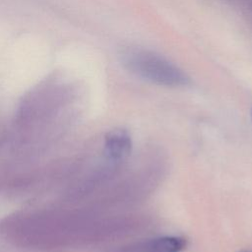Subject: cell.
Segmentation results:
<instances>
[{"label": "cell", "instance_id": "1", "mask_svg": "<svg viewBox=\"0 0 252 252\" xmlns=\"http://www.w3.org/2000/svg\"><path fill=\"white\" fill-rule=\"evenodd\" d=\"M124 67L135 76L165 87H182L189 82L187 76L174 64L145 49H128L122 54Z\"/></svg>", "mask_w": 252, "mask_h": 252}, {"label": "cell", "instance_id": "3", "mask_svg": "<svg viewBox=\"0 0 252 252\" xmlns=\"http://www.w3.org/2000/svg\"><path fill=\"white\" fill-rule=\"evenodd\" d=\"M104 148L109 159L115 162L121 161L130 155L132 148L131 136L124 129H114L105 136Z\"/></svg>", "mask_w": 252, "mask_h": 252}, {"label": "cell", "instance_id": "2", "mask_svg": "<svg viewBox=\"0 0 252 252\" xmlns=\"http://www.w3.org/2000/svg\"><path fill=\"white\" fill-rule=\"evenodd\" d=\"M186 246L187 241L183 237L162 236L129 245L123 252H182Z\"/></svg>", "mask_w": 252, "mask_h": 252}, {"label": "cell", "instance_id": "4", "mask_svg": "<svg viewBox=\"0 0 252 252\" xmlns=\"http://www.w3.org/2000/svg\"><path fill=\"white\" fill-rule=\"evenodd\" d=\"M246 252H248V251H246ZM249 252H252V251H249Z\"/></svg>", "mask_w": 252, "mask_h": 252}]
</instances>
